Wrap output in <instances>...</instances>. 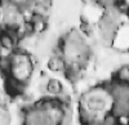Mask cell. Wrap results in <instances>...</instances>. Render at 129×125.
<instances>
[{
    "mask_svg": "<svg viewBox=\"0 0 129 125\" xmlns=\"http://www.w3.org/2000/svg\"><path fill=\"white\" fill-rule=\"evenodd\" d=\"M114 110V94L110 82L87 89L78 102V117L81 125H102Z\"/></svg>",
    "mask_w": 129,
    "mask_h": 125,
    "instance_id": "cell-1",
    "label": "cell"
},
{
    "mask_svg": "<svg viewBox=\"0 0 129 125\" xmlns=\"http://www.w3.org/2000/svg\"><path fill=\"white\" fill-rule=\"evenodd\" d=\"M35 72V59L30 52L18 47L8 57V68L5 77L14 81L16 84L26 88Z\"/></svg>",
    "mask_w": 129,
    "mask_h": 125,
    "instance_id": "cell-2",
    "label": "cell"
},
{
    "mask_svg": "<svg viewBox=\"0 0 129 125\" xmlns=\"http://www.w3.org/2000/svg\"><path fill=\"white\" fill-rule=\"evenodd\" d=\"M47 68L50 72H54V74H64V71L67 68V62L63 58L61 50L56 47L53 50L52 56L48 58L47 62Z\"/></svg>",
    "mask_w": 129,
    "mask_h": 125,
    "instance_id": "cell-3",
    "label": "cell"
},
{
    "mask_svg": "<svg viewBox=\"0 0 129 125\" xmlns=\"http://www.w3.org/2000/svg\"><path fill=\"white\" fill-rule=\"evenodd\" d=\"M44 90L48 97L53 98H59L66 96V88H64L63 82L57 77H49L44 82Z\"/></svg>",
    "mask_w": 129,
    "mask_h": 125,
    "instance_id": "cell-4",
    "label": "cell"
},
{
    "mask_svg": "<svg viewBox=\"0 0 129 125\" xmlns=\"http://www.w3.org/2000/svg\"><path fill=\"white\" fill-rule=\"evenodd\" d=\"M112 80L123 82V84H129V63L121 66L117 70L112 76Z\"/></svg>",
    "mask_w": 129,
    "mask_h": 125,
    "instance_id": "cell-5",
    "label": "cell"
}]
</instances>
